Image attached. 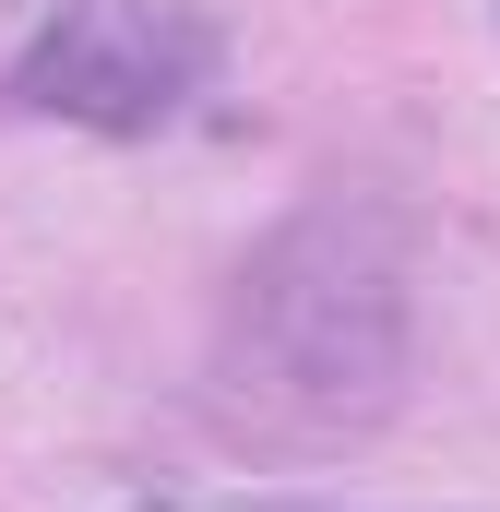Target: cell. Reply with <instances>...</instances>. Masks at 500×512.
I'll list each match as a JSON object with an SVG mask.
<instances>
[{
	"instance_id": "obj_1",
	"label": "cell",
	"mask_w": 500,
	"mask_h": 512,
	"mask_svg": "<svg viewBox=\"0 0 500 512\" xmlns=\"http://www.w3.org/2000/svg\"><path fill=\"white\" fill-rule=\"evenodd\" d=\"M405 393V251L370 203L286 215L227 286L215 405L262 441H346Z\"/></svg>"
},
{
	"instance_id": "obj_2",
	"label": "cell",
	"mask_w": 500,
	"mask_h": 512,
	"mask_svg": "<svg viewBox=\"0 0 500 512\" xmlns=\"http://www.w3.org/2000/svg\"><path fill=\"white\" fill-rule=\"evenodd\" d=\"M203 60H215V36L179 24V12H155V0H60L36 24L12 96L24 108H60V120H84V131H155L203 84Z\"/></svg>"
}]
</instances>
